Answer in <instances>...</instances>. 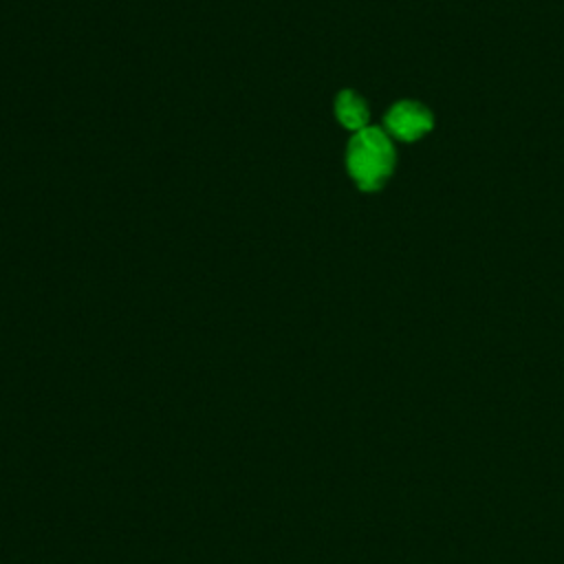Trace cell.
<instances>
[{
  "instance_id": "cell-1",
  "label": "cell",
  "mask_w": 564,
  "mask_h": 564,
  "mask_svg": "<svg viewBox=\"0 0 564 564\" xmlns=\"http://www.w3.org/2000/svg\"><path fill=\"white\" fill-rule=\"evenodd\" d=\"M348 170L361 189H377L390 174L394 150L379 128L359 130L348 145Z\"/></svg>"
},
{
  "instance_id": "cell-2",
  "label": "cell",
  "mask_w": 564,
  "mask_h": 564,
  "mask_svg": "<svg viewBox=\"0 0 564 564\" xmlns=\"http://www.w3.org/2000/svg\"><path fill=\"white\" fill-rule=\"evenodd\" d=\"M386 126L394 137L403 141H414L432 128V117L421 104L399 101L386 115Z\"/></svg>"
},
{
  "instance_id": "cell-3",
  "label": "cell",
  "mask_w": 564,
  "mask_h": 564,
  "mask_svg": "<svg viewBox=\"0 0 564 564\" xmlns=\"http://www.w3.org/2000/svg\"><path fill=\"white\" fill-rule=\"evenodd\" d=\"M335 112H337V119L348 128V130H364L366 128V121H368V110H366V104L350 90H344L339 97H337V104H335Z\"/></svg>"
}]
</instances>
